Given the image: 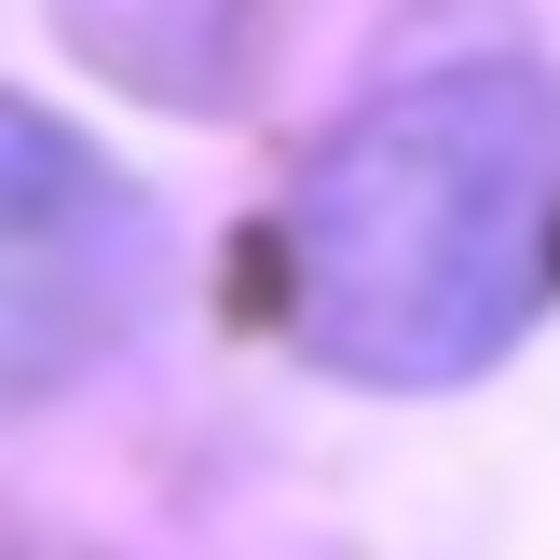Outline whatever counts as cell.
<instances>
[{
    "instance_id": "cell-1",
    "label": "cell",
    "mask_w": 560,
    "mask_h": 560,
    "mask_svg": "<svg viewBox=\"0 0 560 560\" xmlns=\"http://www.w3.org/2000/svg\"><path fill=\"white\" fill-rule=\"evenodd\" d=\"M560 82L438 69L355 109L288 191V342L342 383H465L547 301Z\"/></svg>"
},
{
    "instance_id": "cell-2",
    "label": "cell",
    "mask_w": 560,
    "mask_h": 560,
    "mask_svg": "<svg viewBox=\"0 0 560 560\" xmlns=\"http://www.w3.org/2000/svg\"><path fill=\"white\" fill-rule=\"evenodd\" d=\"M137 260L151 233H137L124 178L69 124L0 96V383H55L69 355H96L109 315L137 301Z\"/></svg>"
}]
</instances>
